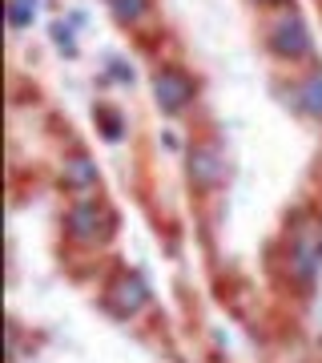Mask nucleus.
I'll return each mask as SVG.
<instances>
[{"label":"nucleus","mask_w":322,"mask_h":363,"mask_svg":"<svg viewBox=\"0 0 322 363\" xmlns=\"http://www.w3.org/2000/svg\"><path fill=\"white\" fill-rule=\"evenodd\" d=\"M109 307L117 315H133L145 307V283L142 279H133V274H121L113 286H109Z\"/></svg>","instance_id":"nucleus-4"},{"label":"nucleus","mask_w":322,"mask_h":363,"mask_svg":"<svg viewBox=\"0 0 322 363\" xmlns=\"http://www.w3.org/2000/svg\"><path fill=\"white\" fill-rule=\"evenodd\" d=\"M113 13H117V21H137V16L145 13V0H113Z\"/></svg>","instance_id":"nucleus-9"},{"label":"nucleus","mask_w":322,"mask_h":363,"mask_svg":"<svg viewBox=\"0 0 322 363\" xmlns=\"http://www.w3.org/2000/svg\"><path fill=\"white\" fill-rule=\"evenodd\" d=\"M270 45H274V52H282V57L294 61V57H306L310 52V33H306V25H302L298 16H286V21L274 25Z\"/></svg>","instance_id":"nucleus-2"},{"label":"nucleus","mask_w":322,"mask_h":363,"mask_svg":"<svg viewBox=\"0 0 322 363\" xmlns=\"http://www.w3.org/2000/svg\"><path fill=\"white\" fill-rule=\"evenodd\" d=\"M69 234L81 238V242L105 238V210L93 206V202H77V206L69 210Z\"/></svg>","instance_id":"nucleus-3"},{"label":"nucleus","mask_w":322,"mask_h":363,"mask_svg":"<svg viewBox=\"0 0 322 363\" xmlns=\"http://www.w3.org/2000/svg\"><path fill=\"white\" fill-rule=\"evenodd\" d=\"M266 4H274V0H266Z\"/></svg>","instance_id":"nucleus-11"},{"label":"nucleus","mask_w":322,"mask_h":363,"mask_svg":"<svg viewBox=\"0 0 322 363\" xmlns=\"http://www.w3.org/2000/svg\"><path fill=\"white\" fill-rule=\"evenodd\" d=\"M8 21H13L16 28L28 25V0H13V4H8Z\"/></svg>","instance_id":"nucleus-10"},{"label":"nucleus","mask_w":322,"mask_h":363,"mask_svg":"<svg viewBox=\"0 0 322 363\" xmlns=\"http://www.w3.org/2000/svg\"><path fill=\"white\" fill-rule=\"evenodd\" d=\"M318 255H322V238L314 230H302V238H298V247H294V259H290V271L302 283H310L314 271H318Z\"/></svg>","instance_id":"nucleus-5"},{"label":"nucleus","mask_w":322,"mask_h":363,"mask_svg":"<svg viewBox=\"0 0 322 363\" xmlns=\"http://www.w3.org/2000/svg\"><path fill=\"white\" fill-rule=\"evenodd\" d=\"M193 178L202 186H214L222 178V162H218V150H197L193 154Z\"/></svg>","instance_id":"nucleus-6"},{"label":"nucleus","mask_w":322,"mask_h":363,"mask_svg":"<svg viewBox=\"0 0 322 363\" xmlns=\"http://www.w3.org/2000/svg\"><path fill=\"white\" fill-rule=\"evenodd\" d=\"M302 105H306L314 117H322V77H314V81L302 85Z\"/></svg>","instance_id":"nucleus-8"},{"label":"nucleus","mask_w":322,"mask_h":363,"mask_svg":"<svg viewBox=\"0 0 322 363\" xmlns=\"http://www.w3.org/2000/svg\"><path fill=\"white\" fill-rule=\"evenodd\" d=\"M64 178H69V186L85 190V186H93V182H97V169H93L89 157H73V162L64 166Z\"/></svg>","instance_id":"nucleus-7"},{"label":"nucleus","mask_w":322,"mask_h":363,"mask_svg":"<svg viewBox=\"0 0 322 363\" xmlns=\"http://www.w3.org/2000/svg\"><path fill=\"white\" fill-rule=\"evenodd\" d=\"M154 93H157V105L166 109V113H178L185 109L193 97V81L181 73V69H161L154 77Z\"/></svg>","instance_id":"nucleus-1"}]
</instances>
